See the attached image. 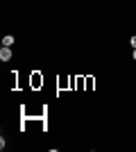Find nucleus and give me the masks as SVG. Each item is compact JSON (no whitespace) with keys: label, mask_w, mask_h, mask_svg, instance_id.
<instances>
[{"label":"nucleus","mask_w":136,"mask_h":152,"mask_svg":"<svg viewBox=\"0 0 136 152\" xmlns=\"http://www.w3.org/2000/svg\"><path fill=\"white\" fill-rule=\"evenodd\" d=\"M86 89H89V91L93 89V77H86Z\"/></svg>","instance_id":"obj_4"},{"label":"nucleus","mask_w":136,"mask_h":152,"mask_svg":"<svg viewBox=\"0 0 136 152\" xmlns=\"http://www.w3.org/2000/svg\"><path fill=\"white\" fill-rule=\"evenodd\" d=\"M12 43H14V37H9V34H7V37H2V45H7V48H9Z\"/></svg>","instance_id":"obj_3"},{"label":"nucleus","mask_w":136,"mask_h":152,"mask_svg":"<svg viewBox=\"0 0 136 152\" xmlns=\"http://www.w3.org/2000/svg\"><path fill=\"white\" fill-rule=\"evenodd\" d=\"M0 59H2V61H9V59H12V50H9L7 45H2V50H0Z\"/></svg>","instance_id":"obj_2"},{"label":"nucleus","mask_w":136,"mask_h":152,"mask_svg":"<svg viewBox=\"0 0 136 152\" xmlns=\"http://www.w3.org/2000/svg\"><path fill=\"white\" fill-rule=\"evenodd\" d=\"M39 86H43V77H41V73L34 70L32 73V89H39Z\"/></svg>","instance_id":"obj_1"},{"label":"nucleus","mask_w":136,"mask_h":152,"mask_svg":"<svg viewBox=\"0 0 136 152\" xmlns=\"http://www.w3.org/2000/svg\"><path fill=\"white\" fill-rule=\"evenodd\" d=\"M132 59H134V61H136V48H134V50H132Z\"/></svg>","instance_id":"obj_6"},{"label":"nucleus","mask_w":136,"mask_h":152,"mask_svg":"<svg viewBox=\"0 0 136 152\" xmlns=\"http://www.w3.org/2000/svg\"><path fill=\"white\" fill-rule=\"evenodd\" d=\"M129 43H132V48H136V37H132V41H129Z\"/></svg>","instance_id":"obj_5"}]
</instances>
